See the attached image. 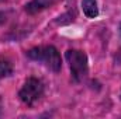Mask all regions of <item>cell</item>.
Segmentation results:
<instances>
[{"mask_svg":"<svg viewBox=\"0 0 121 119\" xmlns=\"http://www.w3.org/2000/svg\"><path fill=\"white\" fill-rule=\"evenodd\" d=\"M27 58L34 62H38L44 64L48 70L58 73L62 69V58L58 49L54 45H42V46H34L30 51L26 52Z\"/></svg>","mask_w":121,"mask_h":119,"instance_id":"1","label":"cell"},{"mask_svg":"<svg viewBox=\"0 0 121 119\" xmlns=\"http://www.w3.org/2000/svg\"><path fill=\"white\" fill-rule=\"evenodd\" d=\"M65 59L69 64L72 79L76 83L83 81L89 74V63L87 55L79 49H68L65 53Z\"/></svg>","mask_w":121,"mask_h":119,"instance_id":"2","label":"cell"},{"mask_svg":"<svg viewBox=\"0 0 121 119\" xmlns=\"http://www.w3.org/2000/svg\"><path fill=\"white\" fill-rule=\"evenodd\" d=\"M44 91H45V87H44V83L37 79V77H28L23 87L18 91V99L27 105V107H32L38 99H41V97L44 95Z\"/></svg>","mask_w":121,"mask_h":119,"instance_id":"3","label":"cell"},{"mask_svg":"<svg viewBox=\"0 0 121 119\" xmlns=\"http://www.w3.org/2000/svg\"><path fill=\"white\" fill-rule=\"evenodd\" d=\"M58 0H31L28 4H26V11L28 14H37L41 13L51 6H54Z\"/></svg>","mask_w":121,"mask_h":119,"instance_id":"4","label":"cell"},{"mask_svg":"<svg viewBox=\"0 0 121 119\" xmlns=\"http://www.w3.org/2000/svg\"><path fill=\"white\" fill-rule=\"evenodd\" d=\"M82 10L87 18H96L99 16V6L96 0H82Z\"/></svg>","mask_w":121,"mask_h":119,"instance_id":"5","label":"cell"},{"mask_svg":"<svg viewBox=\"0 0 121 119\" xmlns=\"http://www.w3.org/2000/svg\"><path fill=\"white\" fill-rule=\"evenodd\" d=\"M13 73V63L7 58H0V80L11 76Z\"/></svg>","mask_w":121,"mask_h":119,"instance_id":"6","label":"cell"}]
</instances>
